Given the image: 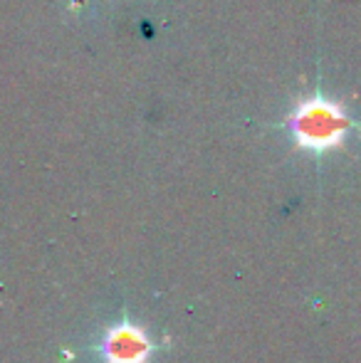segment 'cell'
I'll use <instances>...</instances> for the list:
<instances>
[{"mask_svg":"<svg viewBox=\"0 0 361 363\" xmlns=\"http://www.w3.org/2000/svg\"><path fill=\"white\" fill-rule=\"evenodd\" d=\"M337 111H322L314 109L304 114V136H312V139H324V136H337Z\"/></svg>","mask_w":361,"mask_h":363,"instance_id":"obj_1","label":"cell"}]
</instances>
